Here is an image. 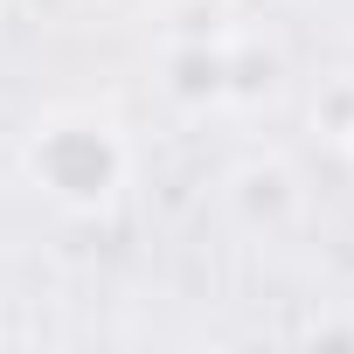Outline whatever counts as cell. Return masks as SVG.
<instances>
[{
    "mask_svg": "<svg viewBox=\"0 0 354 354\" xmlns=\"http://www.w3.org/2000/svg\"><path fill=\"white\" fill-rule=\"evenodd\" d=\"M230 202H236V216L250 223V230H285L299 209H306V195H299V174L285 167V160H243L236 174H230Z\"/></svg>",
    "mask_w": 354,
    "mask_h": 354,
    "instance_id": "2",
    "label": "cell"
},
{
    "mask_svg": "<svg viewBox=\"0 0 354 354\" xmlns=\"http://www.w3.org/2000/svg\"><path fill=\"white\" fill-rule=\"evenodd\" d=\"M21 174L49 209L91 223L111 216L132 188V139L104 104H49L21 139Z\"/></svg>",
    "mask_w": 354,
    "mask_h": 354,
    "instance_id": "1",
    "label": "cell"
},
{
    "mask_svg": "<svg viewBox=\"0 0 354 354\" xmlns=\"http://www.w3.org/2000/svg\"><path fill=\"white\" fill-rule=\"evenodd\" d=\"M313 125H326V139L354 160V84H333L326 104H313Z\"/></svg>",
    "mask_w": 354,
    "mask_h": 354,
    "instance_id": "4",
    "label": "cell"
},
{
    "mask_svg": "<svg viewBox=\"0 0 354 354\" xmlns=\"http://www.w3.org/2000/svg\"><path fill=\"white\" fill-rule=\"evenodd\" d=\"M167 91L209 111V104H230V42H174L167 49Z\"/></svg>",
    "mask_w": 354,
    "mask_h": 354,
    "instance_id": "3",
    "label": "cell"
}]
</instances>
